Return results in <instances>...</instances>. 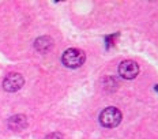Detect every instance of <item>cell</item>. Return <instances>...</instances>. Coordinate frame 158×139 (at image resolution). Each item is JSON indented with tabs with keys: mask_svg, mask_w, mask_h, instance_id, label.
Segmentation results:
<instances>
[{
	"mask_svg": "<svg viewBox=\"0 0 158 139\" xmlns=\"http://www.w3.org/2000/svg\"><path fill=\"white\" fill-rule=\"evenodd\" d=\"M86 60V55L83 51L77 48H70L63 53L61 56V61L65 67L68 68H78Z\"/></svg>",
	"mask_w": 158,
	"mask_h": 139,
	"instance_id": "obj_1",
	"label": "cell"
},
{
	"mask_svg": "<svg viewBox=\"0 0 158 139\" xmlns=\"http://www.w3.org/2000/svg\"><path fill=\"white\" fill-rule=\"evenodd\" d=\"M121 121V112L114 107L105 108L100 113V123L106 128H113L120 124Z\"/></svg>",
	"mask_w": 158,
	"mask_h": 139,
	"instance_id": "obj_2",
	"label": "cell"
},
{
	"mask_svg": "<svg viewBox=\"0 0 158 139\" xmlns=\"http://www.w3.org/2000/svg\"><path fill=\"white\" fill-rule=\"evenodd\" d=\"M25 83V79L21 74L18 72H12V74H8L7 77L4 78L3 81V87H4L6 91H10V93H14V91H18L19 89L23 86Z\"/></svg>",
	"mask_w": 158,
	"mask_h": 139,
	"instance_id": "obj_3",
	"label": "cell"
},
{
	"mask_svg": "<svg viewBox=\"0 0 158 139\" xmlns=\"http://www.w3.org/2000/svg\"><path fill=\"white\" fill-rule=\"evenodd\" d=\"M118 74L124 79H134L139 74V65L134 60H124L118 65Z\"/></svg>",
	"mask_w": 158,
	"mask_h": 139,
	"instance_id": "obj_4",
	"label": "cell"
},
{
	"mask_svg": "<svg viewBox=\"0 0 158 139\" xmlns=\"http://www.w3.org/2000/svg\"><path fill=\"white\" fill-rule=\"evenodd\" d=\"M27 125V120H26V116L23 115H15L10 119L8 121V127L14 131H21Z\"/></svg>",
	"mask_w": 158,
	"mask_h": 139,
	"instance_id": "obj_5",
	"label": "cell"
},
{
	"mask_svg": "<svg viewBox=\"0 0 158 139\" xmlns=\"http://www.w3.org/2000/svg\"><path fill=\"white\" fill-rule=\"evenodd\" d=\"M52 45H53V42H52V40L49 37H40L35 40V49H37L38 52H41V53H45V52H48L49 49L52 48Z\"/></svg>",
	"mask_w": 158,
	"mask_h": 139,
	"instance_id": "obj_6",
	"label": "cell"
},
{
	"mask_svg": "<svg viewBox=\"0 0 158 139\" xmlns=\"http://www.w3.org/2000/svg\"><path fill=\"white\" fill-rule=\"evenodd\" d=\"M156 91H158V85L156 86Z\"/></svg>",
	"mask_w": 158,
	"mask_h": 139,
	"instance_id": "obj_7",
	"label": "cell"
}]
</instances>
